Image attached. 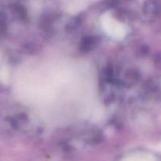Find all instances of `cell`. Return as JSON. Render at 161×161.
<instances>
[{
	"instance_id": "1",
	"label": "cell",
	"mask_w": 161,
	"mask_h": 161,
	"mask_svg": "<svg viewBox=\"0 0 161 161\" xmlns=\"http://www.w3.org/2000/svg\"><path fill=\"white\" fill-rule=\"evenodd\" d=\"M81 69L68 64H47L22 75L19 91L25 100L41 108L83 102L92 89Z\"/></svg>"
},
{
	"instance_id": "2",
	"label": "cell",
	"mask_w": 161,
	"mask_h": 161,
	"mask_svg": "<svg viewBox=\"0 0 161 161\" xmlns=\"http://www.w3.org/2000/svg\"><path fill=\"white\" fill-rule=\"evenodd\" d=\"M103 28L108 36L116 40L123 39L127 35V30L121 24L114 20H108L104 22Z\"/></svg>"
}]
</instances>
